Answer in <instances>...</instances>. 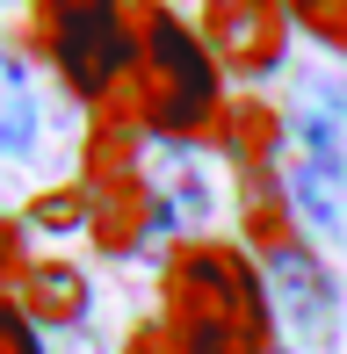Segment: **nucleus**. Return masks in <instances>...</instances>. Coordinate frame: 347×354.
Returning <instances> with one entry per match:
<instances>
[{"label": "nucleus", "instance_id": "1", "mask_svg": "<svg viewBox=\"0 0 347 354\" xmlns=\"http://www.w3.org/2000/svg\"><path fill=\"white\" fill-rule=\"evenodd\" d=\"M160 297V326L181 354H282L268 275L232 239H181L167 253Z\"/></svg>", "mask_w": 347, "mask_h": 354}, {"label": "nucleus", "instance_id": "2", "mask_svg": "<svg viewBox=\"0 0 347 354\" xmlns=\"http://www.w3.org/2000/svg\"><path fill=\"white\" fill-rule=\"evenodd\" d=\"M131 29H138L131 94H138L145 131L167 138V145L210 138L217 116H225V66L210 58L203 29H188L167 0H138V8H131Z\"/></svg>", "mask_w": 347, "mask_h": 354}, {"label": "nucleus", "instance_id": "3", "mask_svg": "<svg viewBox=\"0 0 347 354\" xmlns=\"http://www.w3.org/2000/svg\"><path fill=\"white\" fill-rule=\"evenodd\" d=\"M29 22H37V44L58 66L73 102L102 109L109 94L131 87L138 29H131V8H123V0H29Z\"/></svg>", "mask_w": 347, "mask_h": 354}, {"label": "nucleus", "instance_id": "4", "mask_svg": "<svg viewBox=\"0 0 347 354\" xmlns=\"http://www.w3.org/2000/svg\"><path fill=\"white\" fill-rule=\"evenodd\" d=\"M203 44L232 80H268L290 51V8L282 0H203Z\"/></svg>", "mask_w": 347, "mask_h": 354}, {"label": "nucleus", "instance_id": "5", "mask_svg": "<svg viewBox=\"0 0 347 354\" xmlns=\"http://www.w3.org/2000/svg\"><path fill=\"white\" fill-rule=\"evenodd\" d=\"M261 275H268V297H275V311L290 318V333L297 340H311V347H326L333 340V318H340V282H333V268L319 261V253L297 239L290 253H275V261H261Z\"/></svg>", "mask_w": 347, "mask_h": 354}, {"label": "nucleus", "instance_id": "6", "mask_svg": "<svg viewBox=\"0 0 347 354\" xmlns=\"http://www.w3.org/2000/svg\"><path fill=\"white\" fill-rule=\"evenodd\" d=\"M87 232L102 253H138V239L152 232V181L138 167L87 174Z\"/></svg>", "mask_w": 347, "mask_h": 354}, {"label": "nucleus", "instance_id": "7", "mask_svg": "<svg viewBox=\"0 0 347 354\" xmlns=\"http://www.w3.org/2000/svg\"><path fill=\"white\" fill-rule=\"evenodd\" d=\"M15 311L37 333H73L87 326V275L73 261H29L22 282H15Z\"/></svg>", "mask_w": 347, "mask_h": 354}, {"label": "nucleus", "instance_id": "8", "mask_svg": "<svg viewBox=\"0 0 347 354\" xmlns=\"http://www.w3.org/2000/svg\"><path fill=\"white\" fill-rule=\"evenodd\" d=\"M217 145L232 152L239 174H261V167H275V152L290 145V116H275L268 102H232L225 116H217Z\"/></svg>", "mask_w": 347, "mask_h": 354}, {"label": "nucleus", "instance_id": "9", "mask_svg": "<svg viewBox=\"0 0 347 354\" xmlns=\"http://www.w3.org/2000/svg\"><path fill=\"white\" fill-rule=\"evenodd\" d=\"M290 203H297V224H311L319 239H340L347 232V174L340 167H319V159H290Z\"/></svg>", "mask_w": 347, "mask_h": 354}, {"label": "nucleus", "instance_id": "10", "mask_svg": "<svg viewBox=\"0 0 347 354\" xmlns=\"http://www.w3.org/2000/svg\"><path fill=\"white\" fill-rule=\"evenodd\" d=\"M37 138H44V109L29 87V66L0 51V159H37Z\"/></svg>", "mask_w": 347, "mask_h": 354}, {"label": "nucleus", "instance_id": "11", "mask_svg": "<svg viewBox=\"0 0 347 354\" xmlns=\"http://www.w3.org/2000/svg\"><path fill=\"white\" fill-rule=\"evenodd\" d=\"M210 217V181L188 159H174L167 181H152V232H196Z\"/></svg>", "mask_w": 347, "mask_h": 354}, {"label": "nucleus", "instance_id": "12", "mask_svg": "<svg viewBox=\"0 0 347 354\" xmlns=\"http://www.w3.org/2000/svg\"><path fill=\"white\" fill-rule=\"evenodd\" d=\"M290 8V22L304 29V37H319L326 51H347V0H282Z\"/></svg>", "mask_w": 347, "mask_h": 354}, {"label": "nucleus", "instance_id": "13", "mask_svg": "<svg viewBox=\"0 0 347 354\" xmlns=\"http://www.w3.org/2000/svg\"><path fill=\"white\" fill-rule=\"evenodd\" d=\"M29 217H37L44 232H66V224H87V181H73V188H51V196H37V203H29Z\"/></svg>", "mask_w": 347, "mask_h": 354}, {"label": "nucleus", "instance_id": "14", "mask_svg": "<svg viewBox=\"0 0 347 354\" xmlns=\"http://www.w3.org/2000/svg\"><path fill=\"white\" fill-rule=\"evenodd\" d=\"M29 253H22V232H15V217H0V304H15V282H22Z\"/></svg>", "mask_w": 347, "mask_h": 354}, {"label": "nucleus", "instance_id": "15", "mask_svg": "<svg viewBox=\"0 0 347 354\" xmlns=\"http://www.w3.org/2000/svg\"><path fill=\"white\" fill-rule=\"evenodd\" d=\"M0 354H51V347H44V333L29 326L15 304H0Z\"/></svg>", "mask_w": 347, "mask_h": 354}, {"label": "nucleus", "instance_id": "16", "mask_svg": "<svg viewBox=\"0 0 347 354\" xmlns=\"http://www.w3.org/2000/svg\"><path fill=\"white\" fill-rule=\"evenodd\" d=\"M123 354H181V347H174V333L160 326V318H145V326L123 340Z\"/></svg>", "mask_w": 347, "mask_h": 354}, {"label": "nucleus", "instance_id": "17", "mask_svg": "<svg viewBox=\"0 0 347 354\" xmlns=\"http://www.w3.org/2000/svg\"><path fill=\"white\" fill-rule=\"evenodd\" d=\"M51 354H102V340H94L87 326H73V333H58V347Z\"/></svg>", "mask_w": 347, "mask_h": 354}]
</instances>
